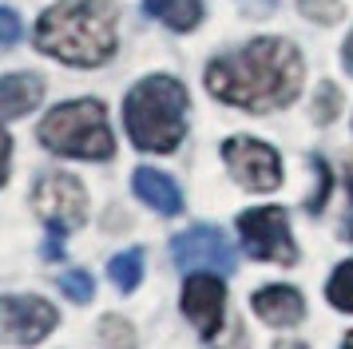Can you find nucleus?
I'll return each instance as SVG.
<instances>
[{
	"label": "nucleus",
	"mask_w": 353,
	"mask_h": 349,
	"mask_svg": "<svg viewBox=\"0 0 353 349\" xmlns=\"http://www.w3.org/2000/svg\"><path fill=\"white\" fill-rule=\"evenodd\" d=\"M207 88L214 99L246 111L290 108L302 92V56L282 36H262L207 63Z\"/></svg>",
	"instance_id": "1"
},
{
	"label": "nucleus",
	"mask_w": 353,
	"mask_h": 349,
	"mask_svg": "<svg viewBox=\"0 0 353 349\" xmlns=\"http://www.w3.org/2000/svg\"><path fill=\"white\" fill-rule=\"evenodd\" d=\"M115 0H60L36 20V48L72 68H99L115 52Z\"/></svg>",
	"instance_id": "2"
},
{
	"label": "nucleus",
	"mask_w": 353,
	"mask_h": 349,
	"mask_svg": "<svg viewBox=\"0 0 353 349\" xmlns=\"http://www.w3.org/2000/svg\"><path fill=\"white\" fill-rule=\"evenodd\" d=\"M123 123L139 151H175L187 135V88L175 76H147L123 99Z\"/></svg>",
	"instance_id": "3"
},
{
	"label": "nucleus",
	"mask_w": 353,
	"mask_h": 349,
	"mask_svg": "<svg viewBox=\"0 0 353 349\" xmlns=\"http://www.w3.org/2000/svg\"><path fill=\"white\" fill-rule=\"evenodd\" d=\"M40 143L68 159H112L115 139L99 99H72L40 119Z\"/></svg>",
	"instance_id": "4"
},
{
	"label": "nucleus",
	"mask_w": 353,
	"mask_h": 349,
	"mask_svg": "<svg viewBox=\"0 0 353 349\" xmlns=\"http://www.w3.org/2000/svg\"><path fill=\"white\" fill-rule=\"evenodd\" d=\"M239 235L242 246L258 262H282V266L298 262V246H294L290 219L282 206H254V210L239 215Z\"/></svg>",
	"instance_id": "5"
},
{
	"label": "nucleus",
	"mask_w": 353,
	"mask_h": 349,
	"mask_svg": "<svg viewBox=\"0 0 353 349\" xmlns=\"http://www.w3.org/2000/svg\"><path fill=\"white\" fill-rule=\"evenodd\" d=\"M32 206L36 215L48 222V230H76L88 219V195H83L80 179L64 171H52L44 174L32 190Z\"/></svg>",
	"instance_id": "6"
},
{
	"label": "nucleus",
	"mask_w": 353,
	"mask_h": 349,
	"mask_svg": "<svg viewBox=\"0 0 353 349\" xmlns=\"http://www.w3.org/2000/svg\"><path fill=\"white\" fill-rule=\"evenodd\" d=\"M171 262H175L183 274L191 270H207V274H234L239 266V258H234V246L226 242V235L219 226H191V230H183L175 235L171 242Z\"/></svg>",
	"instance_id": "7"
},
{
	"label": "nucleus",
	"mask_w": 353,
	"mask_h": 349,
	"mask_svg": "<svg viewBox=\"0 0 353 349\" xmlns=\"http://www.w3.org/2000/svg\"><path fill=\"white\" fill-rule=\"evenodd\" d=\"M223 159L230 174L239 179V187L250 190H274L282 183V159L270 143L250 139V135H234L223 143Z\"/></svg>",
	"instance_id": "8"
},
{
	"label": "nucleus",
	"mask_w": 353,
	"mask_h": 349,
	"mask_svg": "<svg viewBox=\"0 0 353 349\" xmlns=\"http://www.w3.org/2000/svg\"><path fill=\"white\" fill-rule=\"evenodd\" d=\"M56 330V310L44 298H0V341L4 346H36Z\"/></svg>",
	"instance_id": "9"
},
{
	"label": "nucleus",
	"mask_w": 353,
	"mask_h": 349,
	"mask_svg": "<svg viewBox=\"0 0 353 349\" xmlns=\"http://www.w3.org/2000/svg\"><path fill=\"white\" fill-rule=\"evenodd\" d=\"M223 310H226V290L214 274H191L183 286V314L194 321V330L203 337H214L223 330Z\"/></svg>",
	"instance_id": "10"
},
{
	"label": "nucleus",
	"mask_w": 353,
	"mask_h": 349,
	"mask_svg": "<svg viewBox=\"0 0 353 349\" xmlns=\"http://www.w3.org/2000/svg\"><path fill=\"white\" fill-rule=\"evenodd\" d=\"M254 314L266 326H298L305 314V301L294 286H262L254 294Z\"/></svg>",
	"instance_id": "11"
},
{
	"label": "nucleus",
	"mask_w": 353,
	"mask_h": 349,
	"mask_svg": "<svg viewBox=\"0 0 353 349\" xmlns=\"http://www.w3.org/2000/svg\"><path fill=\"white\" fill-rule=\"evenodd\" d=\"M44 99V79L32 72L0 76V119H20Z\"/></svg>",
	"instance_id": "12"
},
{
	"label": "nucleus",
	"mask_w": 353,
	"mask_h": 349,
	"mask_svg": "<svg viewBox=\"0 0 353 349\" xmlns=\"http://www.w3.org/2000/svg\"><path fill=\"white\" fill-rule=\"evenodd\" d=\"M131 183H135V195H139L151 210H159V215H179V210H183V195H179L171 174L155 171V167H139Z\"/></svg>",
	"instance_id": "13"
},
{
	"label": "nucleus",
	"mask_w": 353,
	"mask_h": 349,
	"mask_svg": "<svg viewBox=\"0 0 353 349\" xmlns=\"http://www.w3.org/2000/svg\"><path fill=\"white\" fill-rule=\"evenodd\" d=\"M143 12L171 32H194L203 20V0H143Z\"/></svg>",
	"instance_id": "14"
},
{
	"label": "nucleus",
	"mask_w": 353,
	"mask_h": 349,
	"mask_svg": "<svg viewBox=\"0 0 353 349\" xmlns=\"http://www.w3.org/2000/svg\"><path fill=\"white\" fill-rule=\"evenodd\" d=\"M108 278H112L123 294H131L135 286L143 282V250L135 246V250H123V254H115L112 262H108Z\"/></svg>",
	"instance_id": "15"
},
{
	"label": "nucleus",
	"mask_w": 353,
	"mask_h": 349,
	"mask_svg": "<svg viewBox=\"0 0 353 349\" xmlns=\"http://www.w3.org/2000/svg\"><path fill=\"white\" fill-rule=\"evenodd\" d=\"M330 301H334L337 310H345V314H353V262H341V266L334 270V278H330Z\"/></svg>",
	"instance_id": "16"
},
{
	"label": "nucleus",
	"mask_w": 353,
	"mask_h": 349,
	"mask_svg": "<svg viewBox=\"0 0 353 349\" xmlns=\"http://www.w3.org/2000/svg\"><path fill=\"white\" fill-rule=\"evenodd\" d=\"M60 290L76 306H83V301H92V294H96V282H92L88 270H68V274H60Z\"/></svg>",
	"instance_id": "17"
},
{
	"label": "nucleus",
	"mask_w": 353,
	"mask_h": 349,
	"mask_svg": "<svg viewBox=\"0 0 353 349\" xmlns=\"http://www.w3.org/2000/svg\"><path fill=\"white\" fill-rule=\"evenodd\" d=\"M298 12L314 24H337L341 20V0H298Z\"/></svg>",
	"instance_id": "18"
},
{
	"label": "nucleus",
	"mask_w": 353,
	"mask_h": 349,
	"mask_svg": "<svg viewBox=\"0 0 353 349\" xmlns=\"http://www.w3.org/2000/svg\"><path fill=\"white\" fill-rule=\"evenodd\" d=\"M310 167H314V174H318V190L305 199V210L314 215V210L325 206V195H330V167H325V159H310Z\"/></svg>",
	"instance_id": "19"
},
{
	"label": "nucleus",
	"mask_w": 353,
	"mask_h": 349,
	"mask_svg": "<svg viewBox=\"0 0 353 349\" xmlns=\"http://www.w3.org/2000/svg\"><path fill=\"white\" fill-rule=\"evenodd\" d=\"M24 36V24H20V16L12 8H0V48H12Z\"/></svg>",
	"instance_id": "20"
},
{
	"label": "nucleus",
	"mask_w": 353,
	"mask_h": 349,
	"mask_svg": "<svg viewBox=\"0 0 353 349\" xmlns=\"http://www.w3.org/2000/svg\"><path fill=\"white\" fill-rule=\"evenodd\" d=\"M334 111H337V88H334V83H321L314 119H318V123H330V119H334Z\"/></svg>",
	"instance_id": "21"
},
{
	"label": "nucleus",
	"mask_w": 353,
	"mask_h": 349,
	"mask_svg": "<svg viewBox=\"0 0 353 349\" xmlns=\"http://www.w3.org/2000/svg\"><path fill=\"white\" fill-rule=\"evenodd\" d=\"M103 337H108V341H112V346H135V337H131V330L128 326H123V321H119V317H103Z\"/></svg>",
	"instance_id": "22"
},
{
	"label": "nucleus",
	"mask_w": 353,
	"mask_h": 349,
	"mask_svg": "<svg viewBox=\"0 0 353 349\" xmlns=\"http://www.w3.org/2000/svg\"><path fill=\"white\" fill-rule=\"evenodd\" d=\"M239 8L246 16H254V20H266V16L278 8V0H239Z\"/></svg>",
	"instance_id": "23"
},
{
	"label": "nucleus",
	"mask_w": 353,
	"mask_h": 349,
	"mask_svg": "<svg viewBox=\"0 0 353 349\" xmlns=\"http://www.w3.org/2000/svg\"><path fill=\"white\" fill-rule=\"evenodd\" d=\"M44 258H48V262L64 258V230H48V242H44Z\"/></svg>",
	"instance_id": "24"
},
{
	"label": "nucleus",
	"mask_w": 353,
	"mask_h": 349,
	"mask_svg": "<svg viewBox=\"0 0 353 349\" xmlns=\"http://www.w3.org/2000/svg\"><path fill=\"white\" fill-rule=\"evenodd\" d=\"M8 155H12V139H8L4 127H0V187H4V179H8Z\"/></svg>",
	"instance_id": "25"
},
{
	"label": "nucleus",
	"mask_w": 353,
	"mask_h": 349,
	"mask_svg": "<svg viewBox=\"0 0 353 349\" xmlns=\"http://www.w3.org/2000/svg\"><path fill=\"white\" fill-rule=\"evenodd\" d=\"M345 187H350V219H345V238H353V159L345 163Z\"/></svg>",
	"instance_id": "26"
},
{
	"label": "nucleus",
	"mask_w": 353,
	"mask_h": 349,
	"mask_svg": "<svg viewBox=\"0 0 353 349\" xmlns=\"http://www.w3.org/2000/svg\"><path fill=\"white\" fill-rule=\"evenodd\" d=\"M341 63H345V72L353 76V32H350V40H345V48H341Z\"/></svg>",
	"instance_id": "27"
},
{
	"label": "nucleus",
	"mask_w": 353,
	"mask_h": 349,
	"mask_svg": "<svg viewBox=\"0 0 353 349\" xmlns=\"http://www.w3.org/2000/svg\"><path fill=\"white\" fill-rule=\"evenodd\" d=\"M274 349H305L302 341H282V346H274Z\"/></svg>",
	"instance_id": "28"
},
{
	"label": "nucleus",
	"mask_w": 353,
	"mask_h": 349,
	"mask_svg": "<svg viewBox=\"0 0 353 349\" xmlns=\"http://www.w3.org/2000/svg\"><path fill=\"white\" fill-rule=\"evenodd\" d=\"M341 349H353V333H350V337H345V341H341Z\"/></svg>",
	"instance_id": "29"
}]
</instances>
